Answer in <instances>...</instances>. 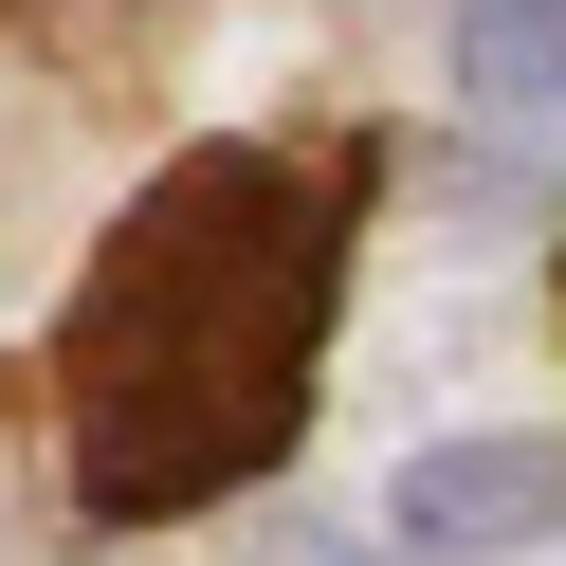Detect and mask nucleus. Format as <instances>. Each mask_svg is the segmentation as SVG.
I'll return each instance as SVG.
<instances>
[{"label":"nucleus","instance_id":"nucleus-1","mask_svg":"<svg viewBox=\"0 0 566 566\" xmlns=\"http://www.w3.org/2000/svg\"><path fill=\"white\" fill-rule=\"evenodd\" d=\"M329 256H347V165H293V147H201L111 220L74 329H55L74 493L111 530H165L201 493H238L311 420Z\"/></svg>","mask_w":566,"mask_h":566},{"label":"nucleus","instance_id":"nucleus-2","mask_svg":"<svg viewBox=\"0 0 566 566\" xmlns=\"http://www.w3.org/2000/svg\"><path fill=\"white\" fill-rule=\"evenodd\" d=\"M384 530L402 548H548L566 530V439H439V457H402Z\"/></svg>","mask_w":566,"mask_h":566},{"label":"nucleus","instance_id":"nucleus-3","mask_svg":"<svg viewBox=\"0 0 566 566\" xmlns=\"http://www.w3.org/2000/svg\"><path fill=\"white\" fill-rule=\"evenodd\" d=\"M457 92L475 111H566V0H475L457 19Z\"/></svg>","mask_w":566,"mask_h":566}]
</instances>
